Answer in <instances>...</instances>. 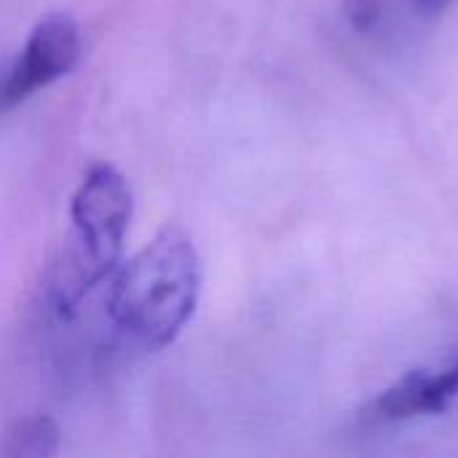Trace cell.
<instances>
[{"instance_id": "4", "label": "cell", "mask_w": 458, "mask_h": 458, "mask_svg": "<svg viewBox=\"0 0 458 458\" xmlns=\"http://www.w3.org/2000/svg\"><path fill=\"white\" fill-rule=\"evenodd\" d=\"M454 400H458V360L440 368L408 370L362 411V419L381 427L419 416H440Z\"/></svg>"}, {"instance_id": "7", "label": "cell", "mask_w": 458, "mask_h": 458, "mask_svg": "<svg viewBox=\"0 0 458 458\" xmlns=\"http://www.w3.org/2000/svg\"><path fill=\"white\" fill-rule=\"evenodd\" d=\"M445 3H448V0H413V5L421 8V11H440Z\"/></svg>"}, {"instance_id": "6", "label": "cell", "mask_w": 458, "mask_h": 458, "mask_svg": "<svg viewBox=\"0 0 458 458\" xmlns=\"http://www.w3.org/2000/svg\"><path fill=\"white\" fill-rule=\"evenodd\" d=\"M349 19L357 30H370L378 21V0H349Z\"/></svg>"}, {"instance_id": "3", "label": "cell", "mask_w": 458, "mask_h": 458, "mask_svg": "<svg viewBox=\"0 0 458 458\" xmlns=\"http://www.w3.org/2000/svg\"><path fill=\"white\" fill-rule=\"evenodd\" d=\"M83 54V32L70 11L46 13L27 35L19 59L0 83V113H8L64 78Z\"/></svg>"}, {"instance_id": "5", "label": "cell", "mask_w": 458, "mask_h": 458, "mask_svg": "<svg viewBox=\"0 0 458 458\" xmlns=\"http://www.w3.org/2000/svg\"><path fill=\"white\" fill-rule=\"evenodd\" d=\"M59 443H62L59 424L46 413H35L13 421L5 429L0 454L5 458H48L59 454Z\"/></svg>"}, {"instance_id": "2", "label": "cell", "mask_w": 458, "mask_h": 458, "mask_svg": "<svg viewBox=\"0 0 458 458\" xmlns=\"http://www.w3.org/2000/svg\"><path fill=\"white\" fill-rule=\"evenodd\" d=\"M131 215L134 191L126 174L107 161L91 164L70 199L72 231L54 279L59 314H70L94 284L118 268Z\"/></svg>"}, {"instance_id": "1", "label": "cell", "mask_w": 458, "mask_h": 458, "mask_svg": "<svg viewBox=\"0 0 458 458\" xmlns=\"http://www.w3.org/2000/svg\"><path fill=\"white\" fill-rule=\"evenodd\" d=\"M204 284L201 255L191 233L169 223L123 266L118 263L107 314L145 352L172 346L193 319Z\"/></svg>"}]
</instances>
